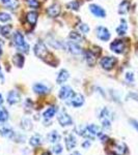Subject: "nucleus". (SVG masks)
<instances>
[{
  "instance_id": "1",
  "label": "nucleus",
  "mask_w": 138,
  "mask_h": 155,
  "mask_svg": "<svg viewBox=\"0 0 138 155\" xmlns=\"http://www.w3.org/2000/svg\"><path fill=\"white\" fill-rule=\"evenodd\" d=\"M128 148L126 144L109 140L106 144V153L108 155H126Z\"/></svg>"
},
{
  "instance_id": "2",
  "label": "nucleus",
  "mask_w": 138,
  "mask_h": 155,
  "mask_svg": "<svg viewBox=\"0 0 138 155\" xmlns=\"http://www.w3.org/2000/svg\"><path fill=\"white\" fill-rule=\"evenodd\" d=\"M12 39H14L15 46L19 49V51L24 52V53H28L29 46H28V44L25 41L23 34L20 33L19 31H16L14 33V37H12Z\"/></svg>"
},
{
  "instance_id": "3",
  "label": "nucleus",
  "mask_w": 138,
  "mask_h": 155,
  "mask_svg": "<svg viewBox=\"0 0 138 155\" xmlns=\"http://www.w3.org/2000/svg\"><path fill=\"white\" fill-rule=\"evenodd\" d=\"M82 137H86V139L94 140L96 136L100 134V127L95 125V124H90V125L84 127L81 130V132H79Z\"/></svg>"
},
{
  "instance_id": "4",
  "label": "nucleus",
  "mask_w": 138,
  "mask_h": 155,
  "mask_svg": "<svg viewBox=\"0 0 138 155\" xmlns=\"http://www.w3.org/2000/svg\"><path fill=\"white\" fill-rule=\"evenodd\" d=\"M34 54H36V57L41 59H46V57L50 55L49 51L47 50L46 46H45L43 42H37V44L34 46Z\"/></svg>"
},
{
  "instance_id": "5",
  "label": "nucleus",
  "mask_w": 138,
  "mask_h": 155,
  "mask_svg": "<svg viewBox=\"0 0 138 155\" xmlns=\"http://www.w3.org/2000/svg\"><path fill=\"white\" fill-rule=\"evenodd\" d=\"M110 49L116 54H122L126 50V42L124 41H120V39H115L110 45Z\"/></svg>"
},
{
  "instance_id": "6",
  "label": "nucleus",
  "mask_w": 138,
  "mask_h": 155,
  "mask_svg": "<svg viewBox=\"0 0 138 155\" xmlns=\"http://www.w3.org/2000/svg\"><path fill=\"white\" fill-rule=\"evenodd\" d=\"M116 64V59L114 57L107 56L101 59V66L106 71H111Z\"/></svg>"
},
{
  "instance_id": "7",
  "label": "nucleus",
  "mask_w": 138,
  "mask_h": 155,
  "mask_svg": "<svg viewBox=\"0 0 138 155\" xmlns=\"http://www.w3.org/2000/svg\"><path fill=\"white\" fill-rule=\"evenodd\" d=\"M75 95L74 91H73V89L71 88L70 86H64L61 87V89H60L59 91V98L62 99V101H67V99H72V97Z\"/></svg>"
},
{
  "instance_id": "8",
  "label": "nucleus",
  "mask_w": 138,
  "mask_h": 155,
  "mask_svg": "<svg viewBox=\"0 0 138 155\" xmlns=\"http://www.w3.org/2000/svg\"><path fill=\"white\" fill-rule=\"evenodd\" d=\"M97 37L99 39H101L102 41H107L110 38V32L109 30L104 26H99L96 29Z\"/></svg>"
},
{
  "instance_id": "9",
  "label": "nucleus",
  "mask_w": 138,
  "mask_h": 155,
  "mask_svg": "<svg viewBox=\"0 0 138 155\" xmlns=\"http://www.w3.org/2000/svg\"><path fill=\"white\" fill-rule=\"evenodd\" d=\"M89 11L92 12V15H95L98 18H105V16H106V12H105L104 8H102L101 6L97 5V4H90Z\"/></svg>"
},
{
  "instance_id": "10",
  "label": "nucleus",
  "mask_w": 138,
  "mask_h": 155,
  "mask_svg": "<svg viewBox=\"0 0 138 155\" xmlns=\"http://www.w3.org/2000/svg\"><path fill=\"white\" fill-rule=\"evenodd\" d=\"M58 122L61 126H67V125H71L73 123V120L66 112H61L58 115Z\"/></svg>"
},
{
  "instance_id": "11",
  "label": "nucleus",
  "mask_w": 138,
  "mask_h": 155,
  "mask_svg": "<svg viewBox=\"0 0 138 155\" xmlns=\"http://www.w3.org/2000/svg\"><path fill=\"white\" fill-rule=\"evenodd\" d=\"M67 48L69 50L70 53L74 54V55H80L82 53V49L80 48V46L77 42L75 41H69L67 44Z\"/></svg>"
},
{
  "instance_id": "12",
  "label": "nucleus",
  "mask_w": 138,
  "mask_h": 155,
  "mask_svg": "<svg viewBox=\"0 0 138 155\" xmlns=\"http://www.w3.org/2000/svg\"><path fill=\"white\" fill-rule=\"evenodd\" d=\"M47 14H48L49 17L51 18H55L60 14V5L57 3H53L52 5H50L48 8H47Z\"/></svg>"
},
{
  "instance_id": "13",
  "label": "nucleus",
  "mask_w": 138,
  "mask_h": 155,
  "mask_svg": "<svg viewBox=\"0 0 138 155\" xmlns=\"http://www.w3.org/2000/svg\"><path fill=\"white\" fill-rule=\"evenodd\" d=\"M20 99H21V97H20V94L17 91L12 90V91H9V93L7 94V102H9V104H18L20 101Z\"/></svg>"
},
{
  "instance_id": "14",
  "label": "nucleus",
  "mask_w": 138,
  "mask_h": 155,
  "mask_svg": "<svg viewBox=\"0 0 138 155\" xmlns=\"http://www.w3.org/2000/svg\"><path fill=\"white\" fill-rule=\"evenodd\" d=\"M71 104H72V106L75 107H81L82 104H84V97H83V95H82V94H80V93L75 94V95L72 97Z\"/></svg>"
},
{
  "instance_id": "15",
  "label": "nucleus",
  "mask_w": 138,
  "mask_h": 155,
  "mask_svg": "<svg viewBox=\"0 0 138 155\" xmlns=\"http://www.w3.org/2000/svg\"><path fill=\"white\" fill-rule=\"evenodd\" d=\"M0 134L3 136L4 137H7V139H12L14 137L15 132L11 127L6 125H0Z\"/></svg>"
},
{
  "instance_id": "16",
  "label": "nucleus",
  "mask_w": 138,
  "mask_h": 155,
  "mask_svg": "<svg viewBox=\"0 0 138 155\" xmlns=\"http://www.w3.org/2000/svg\"><path fill=\"white\" fill-rule=\"evenodd\" d=\"M69 78H70L69 71H66V69H61V71H59L58 76H57V79H56L57 84H64V82L67 81Z\"/></svg>"
},
{
  "instance_id": "17",
  "label": "nucleus",
  "mask_w": 138,
  "mask_h": 155,
  "mask_svg": "<svg viewBox=\"0 0 138 155\" xmlns=\"http://www.w3.org/2000/svg\"><path fill=\"white\" fill-rule=\"evenodd\" d=\"M64 143H66L67 150H72L76 147V140H75L73 134H69V136L64 139Z\"/></svg>"
},
{
  "instance_id": "18",
  "label": "nucleus",
  "mask_w": 138,
  "mask_h": 155,
  "mask_svg": "<svg viewBox=\"0 0 138 155\" xmlns=\"http://www.w3.org/2000/svg\"><path fill=\"white\" fill-rule=\"evenodd\" d=\"M33 91L37 94H41V95H43V94L48 93L49 89H48V87H46L43 84H36L33 86Z\"/></svg>"
},
{
  "instance_id": "19",
  "label": "nucleus",
  "mask_w": 138,
  "mask_h": 155,
  "mask_svg": "<svg viewBox=\"0 0 138 155\" xmlns=\"http://www.w3.org/2000/svg\"><path fill=\"white\" fill-rule=\"evenodd\" d=\"M24 61H25L24 56L21 54H16V55H14V57H12V62H14L15 65L17 67H19V68H21V67L23 66Z\"/></svg>"
},
{
  "instance_id": "20",
  "label": "nucleus",
  "mask_w": 138,
  "mask_h": 155,
  "mask_svg": "<svg viewBox=\"0 0 138 155\" xmlns=\"http://www.w3.org/2000/svg\"><path fill=\"white\" fill-rule=\"evenodd\" d=\"M37 17H39L37 12H29L28 14L26 15V21L28 22L30 25H32V26H33V25L36 24Z\"/></svg>"
},
{
  "instance_id": "21",
  "label": "nucleus",
  "mask_w": 138,
  "mask_h": 155,
  "mask_svg": "<svg viewBox=\"0 0 138 155\" xmlns=\"http://www.w3.org/2000/svg\"><path fill=\"white\" fill-rule=\"evenodd\" d=\"M85 58H86V61H87V63H88V65L90 66H94L97 61V56L92 53L91 51H86V53H85Z\"/></svg>"
},
{
  "instance_id": "22",
  "label": "nucleus",
  "mask_w": 138,
  "mask_h": 155,
  "mask_svg": "<svg viewBox=\"0 0 138 155\" xmlns=\"http://www.w3.org/2000/svg\"><path fill=\"white\" fill-rule=\"evenodd\" d=\"M1 2L7 7V8L12 9V11L16 9L19 5L18 0H1Z\"/></svg>"
},
{
  "instance_id": "23",
  "label": "nucleus",
  "mask_w": 138,
  "mask_h": 155,
  "mask_svg": "<svg viewBox=\"0 0 138 155\" xmlns=\"http://www.w3.org/2000/svg\"><path fill=\"white\" fill-rule=\"evenodd\" d=\"M127 29H128L127 22L125 21V20H122V21H120V25L116 28V32H117V34H119V35L122 36V35H125V34H126Z\"/></svg>"
},
{
  "instance_id": "24",
  "label": "nucleus",
  "mask_w": 138,
  "mask_h": 155,
  "mask_svg": "<svg viewBox=\"0 0 138 155\" xmlns=\"http://www.w3.org/2000/svg\"><path fill=\"white\" fill-rule=\"evenodd\" d=\"M56 111H57V109L55 107H50L49 109L44 113V118L45 119H51L52 117L55 116V114H56Z\"/></svg>"
},
{
  "instance_id": "25",
  "label": "nucleus",
  "mask_w": 138,
  "mask_h": 155,
  "mask_svg": "<svg viewBox=\"0 0 138 155\" xmlns=\"http://www.w3.org/2000/svg\"><path fill=\"white\" fill-rule=\"evenodd\" d=\"M70 38L72 39L73 41L75 42H81L82 41H83V37H82V35L80 33H78V32H75V31H72L71 33H70Z\"/></svg>"
},
{
  "instance_id": "26",
  "label": "nucleus",
  "mask_w": 138,
  "mask_h": 155,
  "mask_svg": "<svg viewBox=\"0 0 138 155\" xmlns=\"http://www.w3.org/2000/svg\"><path fill=\"white\" fill-rule=\"evenodd\" d=\"M129 6H130V3L128 1H122V3H120V5L119 7V12L120 15H124V14H126V12L129 11Z\"/></svg>"
},
{
  "instance_id": "27",
  "label": "nucleus",
  "mask_w": 138,
  "mask_h": 155,
  "mask_svg": "<svg viewBox=\"0 0 138 155\" xmlns=\"http://www.w3.org/2000/svg\"><path fill=\"white\" fill-rule=\"evenodd\" d=\"M9 119V112L5 107H0V122H5Z\"/></svg>"
},
{
  "instance_id": "28",
  "label": "nucleus",
  "mask_w": 138,
  "mask_h": 155,
  "mask_svg": "<svg viewBox=\"0 0 138 155\" xmlns=\"http://www.w3.org/2000/svg\"><path fill=\"white\" fill-rule=\"evenodd\" d=\"M41 137L40 136H37V134H36V136H33V137H30V145L31 146H39L40 144H41Z\"/></svg>"
},
{
  "instance_id": "29",
  "label": "nucleus",
  "mask_w": 138,
  "mask_h": 155,
  "mask_svg": "<svg viewBox=\"0 0 138 155\" xmlns=\"http://www.w3.org/2000/svg\"><path fill=\"white\" fill-rule=\"evenodd\" d=\"M80 6V3L78 1H71L67 4V7L69 9H72V11H78Z\"/></svg>"
},
{
  "instance_id": "30",
  "label": "nucleus",
  "mask_w": 138,
  "mask_h": 155,
  "mask_svg": "<svg viewBox=\"0 0 138 155\" xmlns=\"http://www.w3.org/2000/svg\"><path fill=\"white\" fill-rule=\"evenodd\" d=\"M12 20V17L9 14H7V12H0V22H3V23H5L7 21H11Z\"/></svg>"
},
{
  "instance_id": "31",
  "label": "nucleus",
  "mask_w": 138,
  "mask_h": 155,
  "mask_svg": "<svg viewBox=\"0 0 138 155\" xmlns=\"http://www.w3.org/2000/svg\"><path fill=\"white\" fill-rule=\"evenodd\" d=\"M11 30H12V26L11 25H6V26H3L1 28V34L4 37H7L11 33Z\"/></svg>"
},
{
  "instance_id": "32",
  "label": "nucleus",
  "mask_w": 138,
  "mask_h": 155,
  "mask_svg": "<svg viewBox=\"0 0 138 155\" xmlns=\"http://www.w3.org/2000/svg\"><path fill=\"white\" fill-rule=\"evenodd\" d=\"M26 3L28 4V6L31 7V8H39L40 7L39 0H26Z\"/></svg>"
},
{
  "instance_id": "33",
  "label": "nucleus",
  "mask_w": 138,
  "mask_h": 155,
  "mask_svg": "<svg viewBox=\"0 0 138 155\" xmlns=\"http://www.w3.org/2000/svg\"><path fill=\"white\" fill-rule=\"evenodd\" d=\"M59 139H60V137H59V134H57L56 131H52L51 134H50V136H49V140H50V142H52V143L58 142Z\"/></svg>"
},
{
  "instance_id": "34",
  "label": "nucleus",
  "mask_w": 138,
  "mask_h": 155,
  "mask_svg": "<svg viewBox=\"0 0 138 155\" xmlns=\"http://www.w3.org/2000/svg\"><path fill=\"white\" fill-rule=\"evenodd\" d=\"M78 30L80 32H82V33H87V32L89 31V27H88V25H86L84 23H81V24H79Z\"/></svg>"
},
{
  "instance_id": "35",
  "label": "nucleus",
  "mask_w": 138,
  "mask_h": 155,
  "mask_svg": "<svg viewBox=\"0 0 138 155\" xmlns=\"http://www.w3.org/2000/svg\"><path fill=\"white\" fill-rule=\"evenodd\" d=\"M53 152H55L56 154H59V153H61L62 152V147L60 146V145H56V146H54L53 147Z\"/></svg>"
},
{
  "instance_id": "36",
  "label": "nucleus",
  "mask_w": 138,
  "mask_h": 155,
  "mask_svg": "<svg viewBox=\"0 0 138 155\" xmlns=\"http://www.w3.org/2000/svg\"><path fill=\"white\" fill-rule=\"evenodd\" d=\"M126 80L128 82H133V80H134V76H133L132 72H127V74H126Z\"/></svg>"
},
{
  "instance_id": "37",
  "label": "nucleus",
  "mask_w": 138,
  "mask_h": 155,
  "mask_svg": "<svg viewBox=\"0 0 138 155\" xmlns=\"http://www.w3.org/2000/svg\"><path fill=\"white\" fill-rule=\"evenodd\" d=\"M0 82H2V83L4 82V77H3V74H2L1 67H0Z\"/></svg>"
},
{
  "instance_id": "38",
  "label": "nucleus",
  "mask_w": 138,
  "mask_h": 155,
  "mask_svg": "<svg viewBox=\"0 0 138 155\" xmlns=\"http://www.w3.org/2000/svg\"><path fill=\"white\" fill-rule=\"evenodd\" d=\"M131 122H132V123H133V126H134L135 128H136L137 130H138V122H137V121H134V120H132Z\"/></svg>"
},
{
  "instance_id": "39",
  "label": "nucleus",
  "mask_w": 138,
  "mask_h": 155,
  "mask_svg": "<svg viewBox=\"0 0 138 155\" xmlns=\"http://www.w3.org/2000/svg\"><path fill=\"white\" fill-rule=\"evenodd\" d=\"M82 146H83L84 148H87V147H88V146H90V142H88V141L85 142V143H84L83 145H82Z\"/></svg>"
},
{
  "instance_id": "40",
  "label": "nucleus",
  "mask_w": 138,
  "mask_h": 155,
  "mask_svg": "<svg viewBox=\"0 0 138 155\" xmlns=\"http://www.w3.org/2000/svg\"><path fill=\"white\" fill-rule=\"evenodd\" d=\"M3 104V97H2L1 93H0V104Z\"/></svg>"
},
{
  "instance_id": "41",
  "label": "nucleus",
  "mask_w": 138,
  "mask_h": 155,
  "mask_svg": "<svg viewBox=\"0 0 138 155\" xmlns=\"http://www.w3.org/2000/svg\"><path fill=\"white\" fill-rule=\"evenodd\" d=\"M131 96L133 97V98L136 99V101H138V95H136V94H131Z\"/></svg>"
},
{
  "instance_id": "42",
  "label": "nucleus",
  "mask_w": 138,
  "mask_h": 155,
  "mask_svg": "<svg viewBox=\"0 0 138 155\" xmlns=\"http://www.w3.org/2000/svg\"><path fill=\"white\" fill-rule=\"evenodd\" d=\"M71 155H81V154H80L78 151H75L74 153H73V154H71Z\"/></svg>"
},
{
  "instance_id": "43",
  "label": "nucleus",
  "mask_w": 138,
  "mask_h": 155,
  "mask_svg": "<svg viewBox=\"0 0 138 155\" xmlns=\"http://www.w3.org/2000/svg\"><path fill=\"white\" fill-rule=\"evenodd\" d=\"M42 155H51V153H50V152H44Z\"/></svg>"
},
{
  "instance_id": "44",
  "label": "nucleus",
  "mask_w": 138,
  "mask_h": 155,
  "mask_svg": "<svg viewBox=\"0 0 138 155\" xmlns=\"http://www.w3.org/2000/svg\"><path fill=\"white\" fill-rule=\"evenodd\" d=\"M2 55V49H1V46H0V56Z\"/></svg>"
},
{
  "instance_id": "45",
  "label": "nucleus",
  "mask_w": 138,
  "mask_h": 155,
  "mask_svg": "<svg viewBox=\"0 0 138 155\" xmlns=\"http://www.w3.org/2000/svg\"><path fill=\"white\" fill-rule=\"evenodd\" d=\"M0 33H1V27H0Z\"/></svg>"
}]
</instances>
